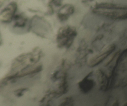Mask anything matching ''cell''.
Returning a JSON list of instances; mask_svg holds the SVG:
<instances>
[{"label": "cell", "instance_id": "3", "mask_svg": "<svg viewBox=\"0 0 127 106\" xmlns=\"http://www.w3.org/2000/svg\"><path fill=\"white\" fill-rule=\"evenodd\" d=\"M17 8V5L14 2H12L9 4L0 13V20L5 23L10 22L15 15Z\"/></svg>", "mask_w": 127, "mask_h": 106}, {"label": "cell", "instance_id": "2", "mask_svg": "<svg viewBox=\"0 0 127 106\" xmlns=\"http://www.w3.org/2000/svg\"><path fill=\"white\" fill-rule=\"evenodd\" d=\"M74 29L69 27L61 30L58 37L60 46L68 47L71 44L73 38L76 34Z\"/></svg>", "mask_w": 127, "mask_h": 106}, {"label": "cell", "instance_id": "7", "mask_svg": "<svg viewBox=\"0 0 127 106\" xmlns=\"http://www.w3.org/2000/svg\"><path fill=\"white\" fill-rule=\"evenodd\" d=\"M1 43V40L0 36V44Z\"/></svg>", "mask_w": 127, "mask_h": 106}, {"label": "cell", "instance_id": "5", "mask_svg": "<svg viewBox=\"0 0 127 106\" xmlns=\"http://www.w3.org/2000/svg\"><path fill=\"white\" fill-rule=\"evenodd\" d=\"M13 18L14 21V25L16 27H22L25 25L26 19L21 15H15Z\"/></svg>", "mask_w": 127, "mask_h": 106}, {"label": "cell", "instance_id": "4", "mask_svg": "<svg viewBox=\"0 0 127 106\" xmlns=\"http://www.w3.org/2000/svg\"><path fill=\"white\" fill-rule=\"evenodd\" d=\"M91 73H90L79 83L80 88L84 93H87L91 90L94 85L93 81L88 79Z\"/></svg>", "mask_w": 127, "mask_h": 106}, {"label": "cell", "instance_id": "1", "mask_svg": "<svg viewBox=\"0 0 127 106\" xmlns=\"http://www.w3.org/2000/svg\"><path fill=\"white\" fill-rule=\"evenodd\" d=\"M94 11L114 19H124L127 17V7L121 5L101 3L96 6Z\"/></svg>", "mask_w": 127, "mask_h": 106}, {"label": "cell", "instance_id": "6", "mask_svg": "<svg viewBox=\"0 0 127 106\" xmlns=\"http://www.w3.org/2000/svg\"><path fill=\"white\" fill-rule=\"evenodd\" d=\"M118 103H114L113 104V106H117V105H118V104H117Z\"/></svg>", "mask_w": 127, "mask_h": 106}]
</instances>
